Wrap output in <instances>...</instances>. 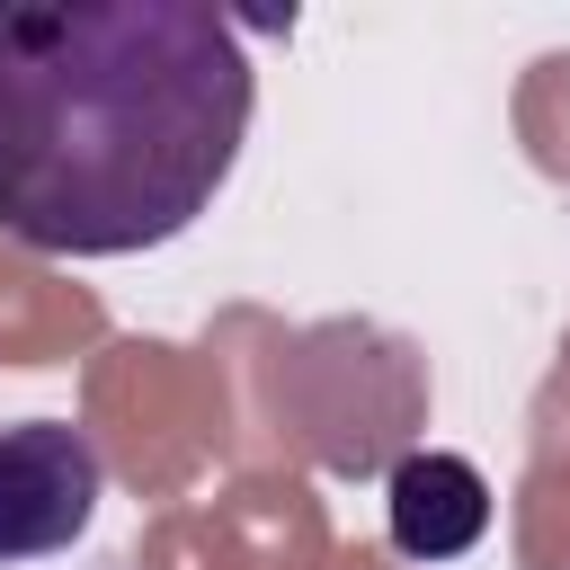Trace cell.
<instances>
[{
	"label": "cell",
	"instance_id": "277c9868",
	"mask_svg": "<svg viewBox=\"0 0 570 570\" xmlns=\"http://www.w3.org/2000/svg\"><path fill=\"white\" fill-rule=\"evenodd\" d=\"M89 570H116V561H89Z\"/></svg>",
	"mask_w": 570,
	"mask_h": 570
},
{
	"label": "cell",
	"instance_id": "6da1fadb",
	"mask_svg": "<svg viewBox=\"0 0 570 570\" xmlns=\"http://www.w3.org/2000/svg\"><path fill=\"white\" fill-rule=\"evenodd\" d=\"M249 107V45L205 0L0 9V232L45 258L160 249L240 169Z\"/></svg>",
	"mask_w": 570,
	"mask_h": 570
},
{
	"label": "cell",
	"instance_id": "7a4b0ae2",
	"mask_svg": "<svg viewBox=\"0 0 570 570\" xmlns=\"http://www.w3.org/2000/svg\"><path fill=\"white\" fill-rule=\"evenodd\" d=\"M107 499V454L71 419H18L0 428V570L53 561L89 534Z\"/></svg>",
	"mask_w": 570,
	"mask_h": 570
},
{
	"label": "cell",
	"instance_id": "3957f363",
	"mask_svg": "<svg viewBox=\"0 0 570 570\" xmlns=\"http://www.w3.org/2000/svg\"><path fill=\"white\" fill-rule=\"evenodd\" d=\"M383 525H392V552H410V561H454V552H472V543L490 534V481H481L463 454H445V445L401 454L392 481H383Z\"/></svg>",
	"mask_w": 570,
	"mask_h": 570
}]
</instances>
